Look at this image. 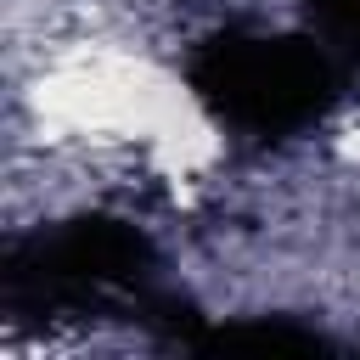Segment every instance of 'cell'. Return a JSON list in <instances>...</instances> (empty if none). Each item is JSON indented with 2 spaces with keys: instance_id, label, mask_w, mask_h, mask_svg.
Segmentation results:
<instances>
[{
  "instance_id": "6da1fadb",
  "label": "cell",
  "mask_w": 360,
  "mask_h": 360,
  "mask_svg": "<svg viewBox=\"0 0 360 360\" xmlns=\"http://www.w3.org/2000/svg\"><path fill=\"white\" fill-rule=\"evenodd\" d=\"M338 152H343L349 163H360V107L349 112V124H343V135H338Z\"/></svg>"
}]
</instances>
